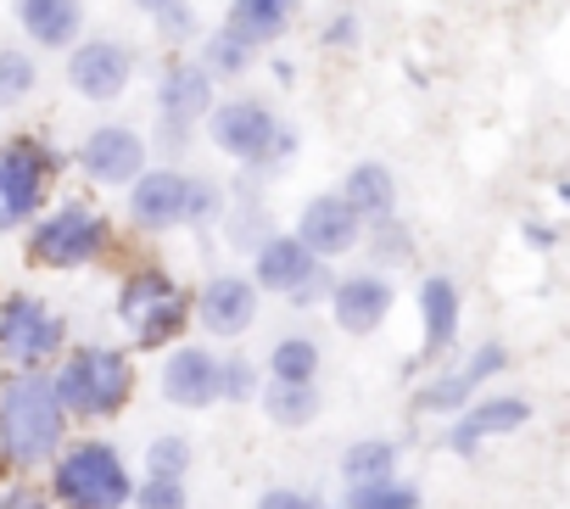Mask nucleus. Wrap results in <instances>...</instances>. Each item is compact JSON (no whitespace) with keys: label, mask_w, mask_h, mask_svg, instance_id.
Returning a JSON list of instances; mask_svg holds the SVG:
<instances>
[{"label":"nucleus","mask_w":570,"mask_h":509,"mask_svg":"<svg viewBox=\"0 0 570 509\" xmlns=\"http://www.w3.org/2000/svg\"><path fill=\"white\" fill-rule=\"evenodd\" d=\"M129 503H135V509H190V492H185V481H174V476H146V481H135Z\"/></svg>","instance_id":"nucleus-30"},{"label":"nucleus","mask_w":570,"mask_h":509,"mask_svg":"<svg viewBox=\"0 0 570 509\" xmlns=\"http://www.w3.org/2000/svg\"><path fill=\"white\" fill-rule=\"evenodd\" d=\"M336 196H342L358 218H392V207H397V179H392L386 163H353Z\"/></svg>","instance_id":"nucleus-21"},{"label":"nucleus","mask_w":570,"mask_h":509,"mask_svg":"<svg viewBox=\"0 0 570 509\" xmlns=\"http://www.w3.org/2000/svg\"><path fill=\"white\" fill-rule=\"evenodd\" d=\"M292 18H297V0H229V29L252 51L274 46L285 29H292Z\"/></svg>","instance_id":"nucleus-22"},{"label":"nucleus","mask_w":570,"mask_h":509,"mask_svg":"<svg viewBox=\"0 0 570 509\" xmlns=\"http://www.w3.org/2000/svg\"><path fill=\"white\" fill-rule=\"evenodd\" d=\"M68 342V325L29 292L0 303V359L18 364V370H40L46 359H57Z\"/></svg>","instance_id":"nucleus-8"},{"label":"nucleus","mask_w":570,"mask_h":509,"mask_svg":"<svg viewBox=\"0 0 570 509\" xmlns=\"http://www.w3.org/2000/svg\"><path fill=\"white\" fill-rule=\"evenodd\" d=\"M135 7H140V12H157V7H168V0H135Z\"/></svg>","instance_id":"nucleus-40"},{"label":"nucleus","mask_w":570,"mask_h":509,"mask_svg":"<svg viewBox=\"0 0 570 509\" xmlns=\"http://www.w3.org/2000/svg\"><path fill=\"white\" fill-rule=\"evenodd\" d=\"M525 229H531V241H537V246H553V229H548V224H525Z\"/></svg>","instance_id":"nucleus-39"},{"label":"nucleus","mask_w":570,"mask_h":509,"mask_svg":"<svg viewBox=\"0 0 570 509\" xmlns=\"http://www.w3.org/2000/svg\"><path fill=\"white\" fill-rule=\"evenodd\" d=\"M51 392L62 403V414H118L135 392V364L118 348H79L68 353V364L51 375Z\"/></svg>","instance_id":"nucleus-4"},{"label":"nucleus","mask_w":570,"mask_h":509,"mask_svg":"<svg viewBox=\"0 0 570 509\" xmlns=\"http://www.w3.org/2000/svg\"><path fill=\"white\" fill-rule=\"evenodd\" d=\"M79 168L96 179V185H135L140 168H146V135L129 129V124H96L85 140H79Z\"/></svg>","instance_id":"nucleus-10"},{"label":"nucleus","mask_w":570,"mask_h":509,"mask_svg":"<svg viewBox=\"0 0 570 509\" xmlns=\"http://www.w3.org/2000/svg\"><path fill=\"white\" fill-rule=\"evenodd\" d=\"M0 509H46V498L29 487H12V492H0Z\"/></svg>","instance_id":"nucleus-38"},{"label":"nucleus","mask_w":570,"mask_h":509,"mask_svg":"<svg viewBox=\"0 0 570 509\" xmlns=\"http://www.w3.org/2000/svg\"><path fill=\"white\" fill-rule=\"evenodd\" d=\"M331 314L347 336H370L392 314V281L381 275H342L331 286Z\"/></svg>","instance_id":"nucleus-17"},{"label":"nucleus","mask_w":570,"mask_h":509,"mask_svg":"<svg viewBox=\"0 0 570 509\" xmlns=\"http://www.w3.org/2000/svg\"><path fill=\"white\" fill-rule=\"evenodd\" d=\"M503 370H509V348H503V342H487V348L470 353V364H464L459 375H464L470 386H481V381H492V375H503Z\"/></svg>","instance_id":"nucleus-33"},{"label":"nucleus","mask_w":570,"mask_h":509,"mask_svg":"<svg viewBox=\"0 0 570 509\" xmlns=\"http://www.w3.org/2000/svg\"><path fill=\"white\" fill-rule=\"evenodd\" d=\"M101 252H107V218L79 207V202L46 213L29 229V258L46 270H79V264H96Z\"/></svg>","instance_id":"nucleus-5"},{"label":"nucleus","mask_w":570,"mask_h":509,"mask_svg":"<svg viewBox=\"0 0 570 509\" xmlns=\"http://www.w3.org/2000/svg\"><path fill=\"white\" fill-rule=\"evenodd\" d=\"M118 320L135 331L140 348H163L179 325H185V292L163 275V270H140L124 281L118 292Z\"/></svg>","instance_id":"nucleus-7"},{"label":"nucleus","mask_w":570,"mask_h":509,"mask_svg":"<svg viewBox=\"0 0 570 509\" xmlns=\"http://www.w3.org/2000/svg\"><path fill=\"white\" fill-rule=\"evenodd\" d=\"M297 241L314 252V258H342V252H353L364 241V218L331 190V196H314L297 218Z\"/></svg>","instance_id":"nucleus-13"},{"label":"nucleus","mask_w":570,"mask_h":509,"mask_svg":"<svg viewBox=\"0 0 570 509\" xmlns=\"http://www.w3.org/2000/svg\"><path fill=\"white\" fill-rule=\"evenodd\" d=\"M202 325L218 336V342H235V336H246L252 331V320H257V286L246 281V275H213L207 286H202Z\"/></svg>","instance_id":"nucleus-14"},{"label":"nucleus","mask_w":570,"mask_h":509,"mask_svg":"<svg viewBox=\"0 0 570 509\" xmlns=\"http://www.w3.org/2000/svg\"><path fill=\"white\" fill-rule=\"evenodd\" d=\"M314 509H325V503H314Z\"/></svg>","instance_id":"nucleus-41"},{"label":"nucleus","mask_w":570,"mask_h":509,"mask_svg":"<svg viewBox=\"0 0 570 509\" xmlns=\"http://www.w3.org/2000/svg\"><path fill=\"white\" fill-rule=\"evenodd\" d=\"M252 286L257 292H274V297H292V303H320L331 297V275H325V258H314V252L297 241V235H268L257 246V264H252Z\"/></svg>","instance_id":"nucleus-6"},{"label":"nucleus","mask_w":570,"mask_h":509,"mask_svg":"<svg viewBox=\"0 0 570 509\" xmlns=\"http://www.w3.org/2000/svg\"><path fill=\"white\" fill-rule=\"evenodd\" d=\"M353 40H358V18H347V12H342V18H331V29H325V46L336 51V46H353Z\"/></svg>","instance_id":"nucleus-37"},{"label":"nucleus","mask_w":570,"mask_h":509,"mask_svg":"<svg viewBox=\"0 0 570 509\" xmlns=\"http://www.w3.org/2000/svg\"><path fill=\"white\" fill-rule=\"evenodd\" d=\"M12 18L29 46L68 51L85 35V0H12Z\"/></svg>","instance_id":"nucleus-16"},{"label":"nucleus","mask_w":570,"mask_h":509,"mask_svg":"<svg viewBox=\"0 0 570 509\" xmlns=\"http://www.w3.org/2000/svg\"><path fill=\"white\" fill-rule=\"evenodd\" d=\"M257 386L252 359H218V403H246Z\"/></svg>","instance_id":"nucleus-32"},{"label":"nucleus","mask_w":570,"mask_h":509,"mask_svg":"<svg viewBox=\"0 0 570 509\" xmlns=\"http://www.w3.org/2000/svg\"><path fill=\"white\" fill-rule=\"evenodd\" d=\"M257 62V51L224 23V29H213V40H207V51H202V68H207V79H240L246 68Z\"/></svg>","instance_id":"nucleus-28"},{"label":"nucleus","mask_w":570,"mask_h":509,"mask_svg":"<svg viewBox=\"0 0 570 509\" xmlns=\"http://www.w3.org/2000/svg\"><path fill=\"white\" fill-rule=\"evenodd\" d=\"M146 470L185 481V470H190V442H185V437H157V442L146 448Z\"/></svg>","instance_id":"nucleus-31"},{"label":"nucleus","mask_w":570,"mask_h":509,"mask_svg":"<svg viewBox=\"0 0 570 509\" xmlns=\"http://www.w3.org/2000/svg\"><path fill=\"white\" fill-rule=\"evenodd\" d=\"M51 492L62 509H124L135 492L129 464L107 442H68L51 464Z\"/></svg>","instance_id":"nucleus-3"},{"label":"nucleus","mask_w":570,"mask_h":509,"mask_svg":"<svg viewBox=\"0 0 570 509\" xmlns=\"http://www.w3.org/2000/svg\"><path fill=\"white\" fill-rule=\"evenodd\" d=\"M420 359H442L459 336V286L448 275H425L420 281Z\"/></svg>","instance_id":"nucleus-20"},{"label":"nucleus","mask_w":570,"mask_h":509,"mask_svg":"<svg viewBox=\"0 0 570 509\" xmlns=\"http://www.w3.org/2000/svg\"><path fill=\"white\" fill-rule=\"evenodd\" d=\"M35 85H40V62H35V51H23V46H0V112L23 107V101L35 96Z\"/></svg>","instance_id":"nucleus-26"},{"label":"nucleus","mask_w":570,"mask_h":509,"mask_svg":"<svg viewBox=\"0 0 570 509\" xmlns=\"http://www.w3.org/2000/svg\"><path fill=\"white\" fill-rule=\"evenodd\" d=\"M320 342L314 336H279L268 348V381H320Z\"/></svg>","instance_id":"nucleus-24"},{"label":"nucleus","mask_w":570,"mask_h":509,"mask_svg":"<svg viewBox=\"0 0 570 509\" xmlns=\"http://www.w3.org/2000/svg\"><path fill=\"white\" fill-rule=\"evenodd\" d=\"M470 398H475V386H470L464 375H442V381H431V386L414 398V409H420V414H459Z\"/></svg>","instance_id":"nucleus-29"},{"label":"nucleus","mask_w":570,"mask_h":509,"mask_svg":"<svg viewBox=\"0 0 570 509\" xmlns=\"http://www.w3.org/2000/svg\"><path fill=\"white\" fill-rule=\"evenodd\" d=\"M397 459H403L397 442L364 437V442H353V448L342 453V476H347V487H353V481H381V476H397Z\"/></svg>","instance_id":"nucleus-25"},{"label":"nucleus","mask_w":570,"mask_h":509,"mask_svg":"<svg viewBox=\"0 0 570 509\" xmlns=\"http://www.w3.org/2000/svg\"><path fill=\"white\" fill-rule=\"evenodd\" d=\"M213 107V79L202 62H168V74L157 79V124H179L196 129Z\"/></svg>","instance_id":"nucleus-15"},{"label":"nucleus","mask_w":570,"mask_h":509,"mask_svg":"<svg viewBox=\"0 0 570 509\" xmlns=\"http://www.w3.org/2000/svg\"><path fill=\"white\" fill-rule=\"evenodd\" d=\"M207 129H213V146L246 168H274L297 151V129H285L279 112L257 96H229L207 107Z\"/></svg>","instance_id":"nucleus-2"},{"label":"nucleus","mask_w":570,"mask_h":509,"mask_svg":"<svg viewBox=\"0 0 570 509\" xmlns=\"http://www.w3.org/2000/svg\"><path fill=\"white\" fill-rule=\"evenodd\" d=\"M185 207H190V174L179 168H140V179L129 185V218L151 235L179 229Z\"/></svg>","instance_id":"nucleus-12"},{"label":"nucleus","mask_w":570,"mask_h":509,"mask_svg":"<svg viewBox=\"0 0 570 509\" xmlns=\"http://www.w3.org/2000/svg\"><path fill=\"white\" fill-rule=\"evenodd\" d=\"M163 398L174 409H213L218 403V359L207 348H174L163 364Z\"/></svg>","instance_id":"nucleus-18"},{"label":"nucleus","mask_w":570,"mask_h":509,"mask_svg":"<svg viewBox=\"0 0 570 509\" xmlns=\"http://www.w3.org/2000/svg\"><path fill=\"white\" fill-rule=\"evenodd\" d=\"M257 509H314V498H303V492H292V487H268V492L257 498Z\"/></svg>","instance_id":"nucleus-36"},{"label":"nucleus","mask_w":570,"mask_h":509,"mask_svg":"<svg viewBox=\"0 0 570 509\" xmlns=\"http://www.w3.org/2000/svg\"><path fill=\"white\" fill-rule=\"evenodd\" d=\"M520 425H531V403L525 398H470L464 409H459V425L448 431V448L453 453H470L475 442H487V437H509V431H520Z\"/></svg>","instance_id":"nucleus-19"},{"label":"nucleus","mask_w":570,"mask_h":509,"mask_svg":"<svg viewBox=\"0 0 570 509\" xmlns=\"http://www.w3.org/2000/svg\"><path fill=\"white\" fill-rule=\"evenodd\" d=\"M320 386L314 381H268L263 386V414L285 431H297V425H314L320 420Z\"/></svg>","instance_id":"nucleus-23"},{"label":"nucleus","mask_w":570,"mask_h":509,"mask_svg":"<svg viewBox=\"0 0 570 509\" xmlns=\"http://www.w3.org/2000/svg\"><path fill=\"white\" fill-rule=\"evenodd\" d=\"M151 18H157V29H163L168 40H190V35H196V12H190V0H168V7H157Z\"/></svg>","instance_id":"nucleus-35"},{"label":"nucleus","mask_w":570,"mask_h":509,"mask_svg":"<svg viewBox=\"0 0 570 509\" xmlns=\"http://www.w3.org/2000/svg\"><path fill=\"white\" fill-rule=\"evenodd\" d=\"M425 492L414 481H397V476H381V481H353L347 487V509H420Z\"/></svg>","instance_id":"nucleus-27"},{"label":"nucleus","mask_w":570,"mask_h":509,"mask_svg":"<svg viewBox=\"0 0 570 509\" xmlns=\"http://www.w3.org/2000/svg\"><path fill=\"white\" fill-rule=\"evenodd\" d=\"M46 168L51 157L35 140H18L0 151V229H18L40 213L46 202Z\"/></svg>","instance_id":"nucleus-11"},{"label":"nucleus","mask_w":570,"mask_h":509,"mask_svg":"<svg viewBox=\"0 0 570 509\" xmlns=\"http://www.w3.org/2000/svg\"><path fill=\"white\" fill-rule=\"evenodd\" d=\"M224 213V190L213 179H190V207H185V224H213Z\"/></svg>","instance_id":"nucleus-34"},{"label":"nucleus","mask_w":570,"mask_h":509,"mask_svg":"<svg viewBox=\"0 0 570 509\" xmlns=\"http://www.w3.org/2000/svg\"><path fill=\"white\" fill-rule=\"evenodd\" d=\"M62 437H68V414L51 392V375L18 370L0 386V453L12 464H46V459H57Z\"/></svg>","instance_id":"nucleus-1"},{"label":"nucleus","mask_w":570,"mask_h":509,"mask_svg":"<svg viewBox=\"0 0 570 509\" xmlns=\"http://www.w3.org/2000/svg\"><path fill=\"white\" fill-rule=\"evenodd\" d=\"M135 68H140L135 46H124L112 35H96V40H73L68 46V85L85 101H118L129 90Z\"/></svg>","instance_id":"nucleus-9"}]
</instances>
